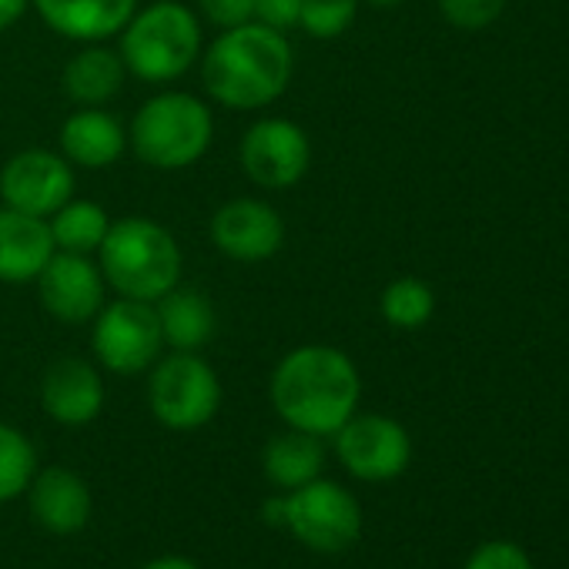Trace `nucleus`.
Segmentation results:
<instances>
[{"instance_id": "nucleus-1", "label": "nucleus", "mask_w": 569, "mask_h": 569, "mask_svg": "<svg viewBox=\"0 0 569 569\" xmlns=\"http://www.w3.org/2000/svg\"><path fill=\"white\" fill-rule=\"evenodd\" d=\"M268 399L289 429L329 439L359 412L362 376L342 349L312 342L278 359Z\"/></svg>"}, {"instance_id": "nucleus-2", "label": "nucleus", "mask_w": 569, "mask_h": 569, "mask_svg": "<svg viewBox=\"0 0 569 569\" xmlns=\"http://www.w3.org/2000/svg\"><path fill=\"white\" fill-rule=\"evenodd\" d=\"M296 51L284 31L248 21L221 31L201 54V84L228 111H261L292 84Z\"/></svg>"}, {"instance_id": "nucleus-3", "label": "nucleus", "mask_w": 569, "mask_h": 569, "mask_svg": "<svg viewBox=\"0 0 569 569\" xmlns=\"http://www.w3.org/2000/svg\"><path fill=\"white\" fill-rule=\"evenodd\" d=\"M181 264L184 258L174 234L144 214L111 221L98 248V268L118 299L154 306L181 281Z\"/></svg>"}, {"instance_id": "nucleus-4", "label": "nucleus", "mask_w": 569, "mask_h": 569, "mask_svg": "<svg viewBox=\"0 0 569 569\" xmlns=\"http://www.w3.org/2000/svg\"><path fill=\"white\" fill-rule=\"evenodd\" d=\"M121 61L144 84H171L201 61V21L181 0H154L124 24Z\"/></svg>"}, {"instance_id": "nucleus-5", "label": "nucleus", "mask_w": 569, "mask_h": 569, "mask_svg": "<svg viewBox=\"0 0 569 569\" xmlns=\"http://www.w3.org/2000/svg\"><path fill=\"white\" fill-rule=\"evenodd\" d=\"M214 138L211 108L188 91H161L148 98L131 128L128 148L154 171H184L198 164Z\"/></svg>"}, {"instance_id": "nucleus-6", "label": "nucleus", "mask_w": 569, "mask_h": 569, "mask_svg": "<svg viewBox=\"0 0 569 569\" xmlns=\"http://www.w3.org/2000/svg\"><path fill=\"white\" fill-rule=\"evenodd\" d=\"M281 526L306 549L339 556L362 536V506L342 482L319 476L281 496Z\"/></svg>"}, {"instance_id": "nucleus-7", "label": "nucleus", "mask_w": 569, "mask_h": 569, "mask_svg": "<svg viewBox=\"0 0 569 569\" xmlns=\"http://www.w3.org/2000/svg\"><path fill=\"white\" fill-rule=\"evenodd\" d=\"M148 409L171 432H194L221 409L218 372L198 352H171L151 366Z\"/></svg>"}, {"instance_id": "nucleus-8", "label": "nucleus", "mask_w": 569, "mask_h": 569, "mask_svg": "<svg viewBox=\"0 0 569 569\" xmlns=\"http://www.w3.org/2000/svg\"><path fill=\"white\" fill-rule=\"evenodd\" d=\"M91 349H94V359L101 362V369H108L111 376L148 372L164 352L154 306L134 302V299L104 302V309L94 316Z\"/></svg>"}, {"instance_id": "nucleus-9", "label": "nucleus", "mask_w": 569, "mask_h": 569, "mask_svg": "<svg viewBox=\"0 0 569 569\" xmlns=\"http://www.w3.org/2000/svg\"><path fill=\"white\" fill-rule=\"evenodd\" d=\"M244 178L264 191H289L312 168L309 131L289 118H258L238 141Z\"/></svg>"}, {"instance_id": "nucleus-10", "label": "nucleus", "mask_w": 569, "mask_h": 569, "mask_svg": "<svg viewBox=\"0 0 569 569\" xmlns=\"http://www.w3.org/2000/svg\"><path fill=\"white\" fill-rule=\"evenodd\" d=\"M332 439L342 469L362 482H392L412 462V439L392 416L356 412Z\"/></svg>"}, {"instance_id": "nucleus-11", "label": "nucleus", "mask_w": 569, "mask_h": 569, "mask_svg": "<svg viewBox=\"0 0 569 569\" xmlns=\"http://www.w3.org/2000/svg\"><path fill=\"white\" fill-rule=\"evenodd\" d=\"M74 198V168L61 151L28 148L0 168V201L14 211L51 218Z\"/></svg>"}, {"instance_id": "nucleus-12", "label": "nucleus", "mask_w": 569, "mask_h": 569, "mask_svg": "<svg viewBox=\"0 0 569 569\" xmlns=\"http://www.w3.org/2000/svg\"><path fill=\"white\" fill-rule=\"evenodd\" d=\"M38 296L51 319L64 326H84L104 309L108 281L91 254L54 251L38 274Z\"/></svg>"}, {"instance_id": "nucleus-13", "label": "nucleus", "mask_w": 569, "mask_h": 569, "mask_svg": "<svg viewBox=\"0 0 569 569\" xmlns=\"http://www.w3.org/2000/svg\"><path fill=\"white\" fill-rule=\"evenodd\" d=\"M208 238L231 261H268L284 244V221L261 198H231L211 214Z\"/></svg>"}, {"instance_id": "nucleus-14", "label": "nucleus", "mask_w": 569, "mask_h": 569, "mask_svg": "<svg viewBox=\"0 0 569 569\" xmlns=\"http://www.w3.org/2000/svg\"><path fill=\"white\" fill-rule=\"evenodd\" d=\"M41 406L58 426L81 429L104 409V379L88 359L64 356L41 379Z\"/></svg>"}, {"instance_id": "nucleus-15", "label": "nucleus", "mask_w": 569, "mask_h": 569, "mask_svg": "<svg viewBox=\"0 0 569 569\" xmlns=\"http://www.w3.org/2000/svg\"><path fill=\"white\" fill-rule=\"evenodd\" d=\"M38 18L74 44H104L124 31L138 0H31Z\"/></svg>"}, {"instance_id": "nucleus-16", "label": "nucleus", "mask_w": 569, "mask_h": 569, "mask_svg": "<svg viewBox=\"0 0 569 569\" xmlns=\"http://www.w3.org/2000/svg\"><path fill=\"white\" fill-rule=\"evenodd\" d=\"M28 502L34 519L54 536H74L91 519V489L88 482L64 466L38 469L28 486Z\"/></svg>"}, {"instance_id": "nucleus-17", "label": "nucleus", "mask_w": 569, "mask_h": 569, "mask_svg": "<svg viewBox=\"0 0 569 569\" xmlns=\"http://www.w3.org/2000/svg\"><path fill=\"white\" fill-rule=\"evenodd\" d=\"M54 238L48 218H34L0 204V281L28 284L38 281L54 254Z\"/></svg>"}, {"instance_id": "nucleus-18", "label": "nucleus", "mask_w": 569, "mask_h": 569, "mask_svg": "<svg viewBox=\"0 0 569 569\" xmlns=\"http://www.w3.org/2000/svg\"><path fill=\"white\" fill-rule=\"evenodd\" d=\"M58 144L61 154L71 161V168L104 171L128 151V131L104 108H78L61 124Z\"/></svg>"}, {"instance_id": "nucleus-19", "label": "nucleus", "mask_w": 569, "mask_h": 569, "mask_svg": "<svg viewBox=\"0 0 569 569\" xmlns=\"http://www.w3.org/2000/svg\"><path fill=\"white\" fill-rule=\"evenodd\" d=\"M154 312H158L161 339L174 352L204 349L211 342L214 329H218L211 299L201 289H191V284H181V281L154 302Z\"/></svg>"}, {"instance_id": "nucleus-20", "label": "nucleus", "mask_w": 569, "mask_h": 569, "mask_svg": "<svg viewBox=\"0 0 569 569\" xmlns=\"http://www.w3.org/2000/svg\"><path fill=\"white\" fill-rule=\"evenodd\" d=\"M124 81H128V68L121 54L104 44H84L64 64V74H61L64 94L78 108H104L111 98L121 94Z\"/></svg>"}, {"instance_id": "nucleus-21", "label": "nucleus", "mask_w": 569, "mask_h": 569, "mask_svg": "<svg viewBox=\"0 0 569 569\" xmlns=\"http://www.w3.org/2000/svg\"><path fill=\"white\" fill-rule=\"evenodd\" d=\"M322 469H326V439L289 426H284V432L271 436L261 449V472L281 492H292L319 479Z\"/></svg>"}, {"instance_id": "nucleus-22", "label": "nucleus", "mask_w": 569, "mask_h": 569, "mask_svg": "<svg viewBox=\"0 0 569 569\" xmlns=\"http://www.w3.org/2000/svg\"><path fill=\"white\" fill-rule=\"evenodd\" d=\"M51 238L58 251H71V254H98L108 228H111V214L88 198H71L64 201L51 218Z\"/></svg>"}, {"instance_id": "nucleus-23", "label": "nucleus", "mask_w": 569, "mask_h": 569, "mask_svg": "<svg viewBox=\"0 0 569 569\" xmlns=\"http://www.w3.org/2000/svg\"><path fill=\"white\" fill-rule=\"evenodd\" d=\"M379 312L386 319V326L399 329V332H419L432 322L436 316V292L432 284L416 278V274H402L392 278L382 296H379Z\"/></svg>"}, {"instance_id": "nucleus-24", "label": "nucleus", "mask_w": 569, "mask_h": 569, "mask_svg": "<svg viewBox=\"0 0 569 569\" xmlns=\"http://www.w3.org/2000/svg\"><path fill=\"white\" fill-rule=\"evenodd\" d=\"M34 472H38V452L31 439L21 429L0 422V506L24 496Z\"/></svg>"}, {"instance_id": "nucleus-25", "label": "nucleus", "mask_w": 569, "mask_h": 569, "mask_svg": "<svg viewBox=\"0 0 569 569\" xmlns=\"http://www.w3.org/2000/svg\"><path fill=\"white\" fill-rule=\"evenodd\" d=\"M359 4L362 0H302L296 28H302L316 41H336L356 24Z\"/></svg>"}, {"instance_id": "nucleus-26", "label": "nucleus", "mask_w": 569, "mask_h": 569, "mask_svg": "<svg viewBox=\"0 0 569 569\" xmlns=\"http://www.w3.org/2000/svg\"><path fill=\"white\" fill-rule=\"evenodd\" d=\"M439 14L456 28V31H486L492 28L502 11H506V0H436Z\"/></svg>"}, {"instance_id": "nucleus-27", "label": "nucleus", "mask_w": 569, "mask_h": 569, "mask_svg": "<svg viewBox=\"0 0 569 569\" xmlns=\"http://www.w3.org/2000/svg\"><path fill=\"white\" fill-rule=\"evenodd\" d=\"M462 569H532L529 552L519 542L509 539H489L472 549Z\"/></svg>"}, {"instance_id": "nucleus-28", "label": "nucleus", "mask_w": 569, "mask_h": 569, "mask_svg": "<svg viewBox=\"0 0 569 569\" xmlns=\"http://www.w3.org/2000/svg\"><path fill=\"white\" fill-rule=\"evenodd\" d=\"M198 11L218 31L254 21V0H198Z\"/></svg>"}, {"instance_id": "nucleus-29", "label": "nucleus", "mask_w": 569, "mask_h": 569, "mask_svg": "<svg viewBox=\"0 0 569 569\" xmlns=\"http://www.w3.org/2000/svg\"><path fill=\"white\" fill-rule=\"evenodd\" d=\"M302 0H254V21L274 31H289L299 24Z\"/></svg>"}, {"instance_id": "nucleus-30", "label": "nucleus", "mask_w": 569, "mask_h": 569, "mask_svg": "<svg viewBox=\"0 0 569 569\" xmlns=\"http://www.w3.org/2000/svg\"><path fill=\"white\" fill-rule=\"evenodd\" d=\"M31 8V0H0V34L11 31Z\"/></svg>"}, {"instance_id": "nucleus-31", "label": "nucleus", "mask_w": 569, "mask_h": 569, "mask_svg": "<svg viewBox=\"0 0 569 569\" xmlns=\"http://www.w3.org/2000/svg\"><path fill=\"white\" fill-rule=\"evenodd\" d=\"M141 569H201V566L191 562V559H184V556H158V559H151Z\"/></svg>"}, {"instance_id": "nucleus-32", "label": "nucleus", "mask_w": 569, "mask_h": 569, "mask_svg": "<svg viewBox=\"0 0 569 569\" xmlns=\"http://www.w3.org/2000/svg\"><path fill=\"white\" fill-rule=\"evenodd\" d=\"M366 4H372V8H396V4H402V0H366Z\"/></svg>"}]
</instances>
